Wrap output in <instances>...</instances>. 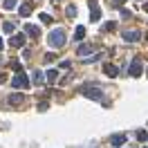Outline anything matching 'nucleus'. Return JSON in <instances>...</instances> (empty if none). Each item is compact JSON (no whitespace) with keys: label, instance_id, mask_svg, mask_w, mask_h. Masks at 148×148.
<instances>
[{"label":"nucleus","instance_id":"nucleus-22","mask_svg":"<svg viewBox=\"0 0 148 148\" xmlns=\"http://www.w3.org/2000/svg\"><path fill=\"white\" fill-rule=\"evenodd\" d=\"M38 110H40V112H45V110H47V101H43V103H38Z\"/></svg>","mask_w":148,"mask_h":148},{"label":"nucleus","instance_id":"nucleus-11","mask_svg":"<svg viewBox=\"0 0 148 148\" xmlns=\"http://www.w3.org/2000/svg\"><path fill=\"white\" fill-rule=\"evenodd\" d=\"M45 79H47V83H56L58 81V70H49Z\"/></svg>","mask_w":148,"mask_h":148},{"label":"nucleus","instance_id":"nucleus-17","mask_svg":"<svg viewBox=\"0 0 148 148\" xmlns=\"http://www.w3.org/2000/svg\"><path fill=\"white\" fill-rule=\"evenodd\" d=\"M65 14H67V18H74V16H76V7H74V5H70Z\"/></svg>","mask_w":148,"mask_h":148},{"label":"nucleus","instance_id":"nucleus-16","mask_svg":"<svg viewBox=\"0 0 148 148\" xmlns=\"http://www.w3.org/2000/svg\"><path fill=\"white\" fill-rule=\"evenodd\" d=\"M90 52H92V47H90V45H81V47H79V56H85V54H90Z\"/></svg>","mask_w":148,"mask_h":148},{"label":"nucleus","instance_id":"nucleus-7","mask_svg":"<svg viewBox=\"0 0 148 148\" xmlns=\"http://www.w3.org/2000/svg\"><path fill=\"white\" fill-rule=\"evenodd\" d=\"M9 45H11V47H23V45H25V36H23V34H16V36H11Z\"/></svg>","mask_w":148,"mask_h":148},{"label":"nucleus","instance_id":"nucleus-8","mask_svg":"<svg viewBox=\"0 0 148 148\" xmlns=\"http://www.w3.org/2000/svg\"><path fill=\"white\" fill-rule=\"evenodd\" d=\"M103 72L108 74L110 79H114V76L119 74V70H117V65H110V63H106V65H103Z\"/></svg>","mask_w":148,"mask_h":148},{"label":"nucleus","instance_id":"nucleus-26","mask_svg":"<svg viewBox=\"0 0 148 148\" xmlns=\"http://www.w3.org/2000/svg\"><path fill=\"white\" fill-rule=\"evenodd\" d=\"M2 45H5V43H2V38H0V49H2Z\"/></svg>","mask_w":148,"mask_h":148},{"label":"nucleus","instance_id":"nucleus-2","mask_svg":"<svg viewBox=\"0 0 148 148\" xmlns=\"http://www.w3.org/2000/svg\"><path fill=\"white\" fill-rule=\"evenodd\" d=\"M11 85H14V88H20V90H27L29 88V79L25 76V72H18L14 79H11Z\"/></svg>","mask_w":148,"mask_h":148},{"label":"nucleus","instance_id":"nucleus-4","mask_svg":"<svg viewBox=\"0 0 148 148\" xmlns=\"http://www.w3.org/2000/svg\"><path fill=\"white\" fill-rule=\"evenodd\" d=\"M139 38H141V32H139V29H126V32H123V40H126V43H137Z\"/></svg>","mask_w":148,"mask_h":148},{"label":"nucleus","instance_id":"nucleus-25","mask_svg":"<svg viewBox=\"0 0 148 148\" xmlns=\"http://www.w3.org/2000/svg\"><path fill=\"white\" fill-rule=\"evenodd\" d=\"M144 9H146V11H148V2H144Z\"/></svg>","mask_w":148,"mask_h":148},{"label":"nucleus","instance_id":"nucleus-10","mask_svg":"<svg viewBox=\"0 0 148 148\" xmlns=\"http://www.w3.org/2000/svg\"><path fill=\"white\" fill-rule=\"evenodd\" d=\"M25 32H27L29 36H34V38H38V36H40V29H38L36 25H25Z\"/></svg>","mask_w":148,"mask_h":148},{"label":"nucleus","instance_id":"nucleus-19","mask_svg":"<svg viewBox=\"0 0 148 148\" xmlns=\"http://www.w3.org/2000/svg\"><path fill=\"white\" fill-rule=\"evenodd\" d=\"M16 7V0H5V9H14Z\"/></svg>","mask_w":148,"mask_h":148},{"label":"nucleus","instance_id":"nucleus-3","mask_svg":"<svg viewBox=\"0 0 148 148\" xmlns=\"http://www.w3.org/2000/svg\"><path fill=\"white\" fill-rule=\"evenodd\" d=\"M81 92H83L85 97H90V99H101V90H99L97 85H83Z\"/></svg>","mask_w":148,"mask_h":148},{"label":"nucleus","instance_id":"nucleus-27","mask_svg":"<svg viewBox=\"0 0 148 148\" xmlns=\"http://www.w3.org/2000/svg\"><path fill=\"white\" fill-rule=\"evenodd\" d=\"M54 2H56V0H54Z\"/></svg>","mask_w":148,"mask_h":148},{"label":"nucleus","instance_id":"nucleus-9","mask_svg":"<svg viewBox=\"0 0 148 148\" xmlns=\"http://www.w3.org/2000/svg\"><path fill=\"white\" fill-rule=\"evenodd\" d=\"M110 144H112V146H121V144H126V135H123V132L112 135V137H110Z\"/></svg>","mask_w":148,"mask_h":148},{"label":"nucleus","instance_id":"nucleus-5","mask_svg":"<svg viewBox=\"0 0 148 148\" xmlns=\"http://www.w3.org/2000/svg\"><path fill=\"white\" fill-rule=\"evenodd\" d=\"M90 18H92V20H99V18H101V7H99V2H97V0H90Z\"/></svg>","mask_w":148,"mask_h":148},{"label":"nucleus","instance_id":"nucleus-12","mask_svg":"<svg viewBox=\"0 0 148 148\" xmlns=\"http://www.w3.org/2000/svg\"><path fill=\"white\" fill-rule=\"evenodd\" d=\"M9 103H11V106H18V103H23V94L14 92V94L9 97Z\"/></svg>","mask_w":148,"mask_h":148},{"label":"nucleus","instance_id":"nucleus-18","mask_svg":"<svg viewBox=\"0 0 148 148\" xmlns=\"http://www.w3.org/2000/svg\"><path fill=\"white\" fill-rule=\"evenodd\" d=\"M14 23H5V25H2V32H7V34H11V32H14Z\"/></svg>","mask_w":148,"mask_h":148},{"label":"nucleus","instance_id":"nucleus-6","mask_svg":"<svg viewBox=\"0 0 148 148\" xmlns=\"http://www.w3.org/2000/svg\"><path fill=\"white\" fill-rule=\"evenodd\" d=\"M128 74H130V76H139V74H141V61H139V58H135V61L130 63Z\"/></svg>","mask_w":148,"mask_h":148},{"label":"nucleus","instance_id":"nucleus-13","mask_svg":"<svg viewBox=\"0 0 148 148\" xmlns=\"http://www.w3.org/2000/svg\"><path fill=\"white\" fill-rule=\"evenodd\" d=\"M83 36H85V27H76V32H74V40H83Z\"/></svg>","mask_w":148,"mask_h":148},{"label":"nucleus","instance_id":"nucleus-15","mask_svg":"<svg viewBox=\"0 0 148 148\" xmlns=\"http://www.w3.org/2000/svg\"><path fill=\"white\" fill-rule=\"evenodd\" d=\"M32 81H34L36 85H40L43 81H45V76H43V72H38V70H36V72H34V79H32Z\"/></svg>","mask_w":148,"mask_h":148},{"label":"nucleus","instance_id":"nucleus-21","mask_svg":"<svg viewBox=\"0 0 148 148\" xmlns=\"http://www.w3.org/2000/svg\"><path fill=\"white\" fill-rule=\"evenodd\" d=\"M137 139H139V141H146V139H148V135L144 132V130H139V132H137Z\"/></svg>","mask_w":148,"mask_h":148},{"label":"nucleus","instance_id":"nucleus-20","mask_svg":"<svg viewBox=\"0 0 148 148\" xmlns=\"http://www.w3.org/2000/svg\"><path fill=\"white\" fill-rule=\"evenodd\" d=\"M40 20H43V23H47V25H49V23H52V16H49V14H40Z\"/></svg>","mask_w":148,"mask_h":148},{"label":"nucleus","instance_id":"nucleus-24","mask_svg":"<svg viewBox=\"0 0 148 148\" xmlns=\"http://www.w3.org/2000/svg\"><path fill=\"white\" fill-rule=\"evenodd\" d=\"M2 81H5V74H2V72H0V83H2Z\"/></svg>","mask_w":148,"mask_h":148},{"label":"nucleus","instance_id":"nucleus-1","mask_svg":"<svg viewBox=\"0 0 148 148\" xmlns=\"http://www.w3.org/2000/svg\"><path fill=\"white\" fill-rule=\"evenodd\" d=\"M49 45L56 47V49L65 45V34H63V29H54V32L49 34Z\"/></svg>","mask_w":148,"mask_h":148},{"label":"nucleus","instance_id":"nucleus-23","mask_svg":"<svg viewBox=\"0 0 148 148\" xmlns=\"http://www.w3.org/2000/svg\"><path fill=\"white\" fill-rule=\"evenodd\" d=\"M121 16H123V18H130V16H132V14H130L128 9H121Z\"/></svg>","mask_w":148,"mask_h":148},{"label":"nucleus","instance_id":"nucleus-14","mask_svg":"<svg viewBox=\"0 0 148 148\" xmlns=\"http://www.w3.org/2000/svg\"><path fill=\"white\" fill-rule=\"evenodd\" d=\"M18 14H20V16H29V14H32V5H29V2H27V5H20Z\"/></svg>","mask_w":148,"mask_h":148}]
</instances>
